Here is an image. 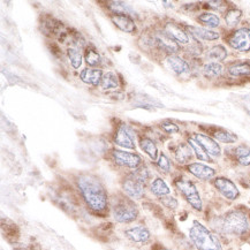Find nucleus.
<instances>
[{"mask_svg":"<svg viewBox=\"0 0 250 250\" xmlns=\"http://www.w3.org/2000/svg\"><path fill=\"white\" fill-rule=\"evenodd\" d=\"M213 136L214 139L219 141V142H223V143H234L236 142V136L233 135V134H230L229 131H226L224 129H217L213 131Z\"/></svg>","mask_w":250,"mask_h":250,"instance_id":"nucleus-34","label":"nucleus"},{"mask_svg":"<svg viewBox=\"0 0 250 250\" xmlns=\"http://www.w3.org/2000/svg\"><path fill=\"white\" fill-rule=\"evenodd\" d=\"M188 143L198 159L203 160V162H211V157L208 155V152L203 149V146H202L194 137H189Z\"/></svg>","mask_w":250,"mask_h":250,"instance_id":"nucleus-25","label":"nucleus"},{"mask_svg":"<svg viewBox=\"0 0 250 250\" xmlns=\"http://www.w3.org/2000/svg\"><path fill=\"white\" fill-rule=\"evenodd\" d=\"M175 186L178 187L179 190H180V193L182 194V196L185 197V200L187 201L195 210H202V208H203L202 198L200 196V193H198L196 186H195L193 182L186 180V179H179V180L175 181Z\"/></svg>","mask_w":250,"mask_h":250,"instance_id":"nucleus-5","label":"nucleus"},{"mask_svg":"<svg viewBox=\"0 0 250 250\" xmlns=\"http://www.w3.org/2000/svg\"><path fill=\"white\" fill-rule=\"evenodd\" d=\"M139 216V209L133 201L121 197L113 205V217L118 223L128 224L134 222Z\"/></svg>","mask_w":250,"mask_h":250,"instance_id":"nucleus-4","label":"nucleus"},{"mask_svg":"<svg viewBox=\"0 0 250 250\" xmlns=\"http://www.w3.org/2000/svg\"><path fill=\"white\" fill-rule=\"evenodd\" d=\"M166 63H167L168 68L172 70L173 73L178 75H182L188 73L190 70V67H189L188 62L186 60L182 59V58L178 56H168L167 59H166Z\"/></svg>","mask_w":250,"mask_h":250,"instance_id":"nucleus-16","label":"nucleus"},{"mask_svg":"<svg viewBox=\"0 0 250 250\" xmlns=\"http://www.w3.org/2000/svg\"><path fill=\"white\" fill-rule=\"evenodd\" d=\"M235 157L238 162L243 166H250V148L240 146L235 149Z\"/></svg>","mask_w":250,"mask_h":250,"instance_id":"nucleus-30","label":"nucleus"},{"mask_svg":"<svg viewBox=\"0 0 250 250\" xmlns=\"http://www.w3.org/2000/svg\"><path fill=\"white\" fill-rule=\"evenodd\" d=\"M153 41H155V44L160 50L165 51L166 53H169L171 56H173V53H176L180 50L179 44L174 40H172L171 37H168L165 33H159L153 36Z\"/></svg>","mask_w":250,"mask_h":250,"instance_id":"nucleus-11","label":"nucleus"},{"mask_svg":"<svg viewBox=\"0 0 250 250\" xmlns=\"http://www.w3.org/2000/svg\"><path fill=\"white\" fill-rule=\"evenodd\" d=\"M220 229L229 235L243 236L250 229L249 218L241 210L229 211L220 220Z\"/></svg>","mask_w":250,"mask_h":250,"instance_id":"nucleus-3","label":"nucleus"},{"mask_svg":"<svg viewBox=\"0 0 250 250\" xmlns=\"http://www.w3.org/2000/svg\"><path fill=\"white\" fill-rule=\"evenodd\" d=\"M188 171L194 176H196L197 179H200V180H211L216 175V171L213 168H211L204 164H201V163L189 164Z\"/></svg>","mask_w":250,"mask_h":250,"instance_id":"nucleus-14","label":"nucleus"},{"mask_svg":"<svg viewBox=\"0 0 250 250\" xmlns=\"http://www.w3.org/2000/svg\"><path fill=\"white\" fill-rule=\"evenodd\" d=\"M76 184L83 200L94 212L99 214L106 212L108 208L107 193L98 178L92 174H81Z\"/></svg>","mask_w":250,"mask_h":250,"instance_id":"nucleus-1","label":"nucleus"},{"mask_svg":"<svg viewBox=\"0 0 250 250\" xmlns=\"http://www.w3.org/2000/svg\"><path fill=\"white\" fill-rule=\"evenodd\" d=\"M102 88L104 90H110V89H117L119 86V80H118V76L113 72H107L103 75Z\"/></svg>","mask_w":250,"mask_h":250,"instance_id":"nucleus-24","label":"nucleus"},{"mask_svg":"<svg viewBox=\"0 0 250 250\" xmlns=\"http://www.w3.org/2000/svg\"><path fill=\"white\" fill-rule=\"evenodd\" d=\"M84 58H85L86 63L91 67H96V66L101 65V62H102L101 54H99L97 51L94 49V47H88V49H86Z\"/></svg>","mask_w":250,"mask_h":250,"instance_id":"nucleus-32","label":"nucleus"},{"mask_svg":"<svg viewBox=\"0 0 250 250\" xmlns=\"http://www.w3.org/2000/svg\"><path fill=\"white\" fill-rule=\"evenodd\" d=\"M189 238L197 250H223L219 239L197 220H194L189 229Z\"/></svg>","mask_w":250,"mask_h":250,"instance_id":"nucleus-2","label":"nucleus"},{"mask_svg":"<svg viewBox=\"0 0 250 250\" xmlns=\"http://www.w3.org/2000/svg\"><path fill=\"white\" fill-rule=\"evenodd\" d=\"M123 189L125 193L133 200H141L144 196V185L131 178L130 175L123 182Z\"/></svg>","mask_w":250,"mask_h":250,"instance_id":"nucleus-10","label":"nucleus"},{"mask_svg":"<svg viewBox=\"0 0 250 250\" xmlns=\"http://www.w3.org/2000/svg\"><path fill=\"white\" fill-rule=\"evenodd\" d=\"M194 139L203 146V149L208 152L209 156L219 157L222 155V149H220L219 144H218L212 137L204 135V134H195Z\"/></svg>","mask_w":250,"mask_h":250,"instance_id":"nucleus-12","label":"nucleus"},{"mask_svg":"<svg viewBox=\"0 0 250 250\" xmlns=\"http://www.w3.org/2000/svg\"><path fill=\"white\" fill-rule=\"evenodd\" d=\"M198 21L209 28H217L220 24L219 18L213 13H202L198 17Z\"/></svg>","mask_w":250,"mask_h":250,"instance_id":"nucleus-29","label":"nucleus"},{"mask_svg":"<svg viewBox=\"0 0 250 250\" xmlns=\"http://www.w3.org/2000/svg\"><path fill=\"white\" fill-rule=\"evenodd\" d=\"M125 235L130 241L139 243V245H144V243L149 242L150 238H151V234H150L149 229L144 226H136L128 229L125 230Z\"/></svg>","mask_w":250,"mask_h":250,"instance_id":"nucleus-13","label":"nucleus"},{"mask_svg":"<svg viewBox=\"0 0 250 250\" xmlns=\"http://www.w3.org/2000/svg\"><path fill=\"white\" fill-rule=\"evenodd\" d=\"M229 44L234 50L240 52L250 51V28H241L230 35Z\"/></svg>","mask_w":250,"mask_h":250,"instance_id":"nucleus-6","label":"nucleus"},{"mask_svg":"<svg viewBox=\"0 0 250 250\" xmlns=\"http://www.w3.org/2000/svg\"><path fill=\"white\" fill-rule=\"evenodd\" d=\"M187 29L190 31V34L193 35V37H196L198 40L216 41L219 38V34L216 33V31L209 30V29H204L201 27H191V25H188Z\"/></svg>","mask_w":250,"mask_h":250,"instance_id":"nucleus-19","label":"nucleus"},{"mask_svg":"<svg viewBox=\"0 0 250 250\" xmlns=\"http://www.w3.org/2000/svg\"><path fill=\"white\" fill-rule=\"evenodd\" d=\"M108 7L112 12H114V14L118 15H127V17H135V11L131 8L126 2L123 1H110L108 2Z\"/></svg>","mask_w":250,"mask_h":250,"instance_id":"nucleus-21","label":"nucleus"},{"mask_svg":"<svg viewBox=\"0 0 250 250\" xmlns=\"http://www.w3.org/2000/svg\"><path fill=\"white\" fill-rule=\"evenodd\" d=\"M114 142L117 146H123L125 149H135L134 133L127 125H121L118 127L114 134Z\"/></svg>","mask_w":250,"mask_h":250,"instance_id":"nucleus-9","label":"nucleus"},{"mask_svg":"<svg viewBox=\"0 0 250 250\" xmlns=\"http://www.w3.org/2000/svg\"><path fill=\"white\" fill-rule=\"evenodd\" d=\"M103 72L99 68H85L82 70L81 74H80V79L82 82L86 83V84L97 86L102 83L103 79Z\"/></svg>","mask_w":250,"mask_h":250,"instance_id":"nucleus-17","label":"nucleus"},{"mask_svg":"<svg viewBox=\"0 0 250 250\" xmlns=\"http://www.w3.org/2000/svg\"><path fill=\"white\" fill-rule=\"evenodd\" d=\"M111 20L118 28L120 29V30L125 31V33L134 34L136 31L135 22L133 21V19L130 17H127V15L114 14L113 17L111 18Z\"/></svg>","mask_w":250,"mask_h":250,"instance_id":"nucleus-18","label":"nucleus"},{"mask_svg":"<svg viewBox=\"0 0 250 250\" xmlns=\"http://www.w3.org/2000/svg\"><path fill=\"white\" fill-rule=\"evenodd\" d=\"M175 159L178 160L180 164H188L193 158V149L190 148L189 144L181 143L176 146L175 149Z\"/></svg>","mask_w":250,"mask_h":250,"instance_id":"nucleus-20","label":"nucleus"},{"mask_svg":"<svg viewBox=\"0 0 250 250\" xmlns=\"http://www.w3.org/2000/svg\"><path fill=\"white\" fill-rule=\"evenodd\" d=\"M229 73L232 76H250V62L232 63L229 67Z\"/></svg>","mask_w":250,"mask_h":250,"instance_id":"nucleus-23","label":"nucleus"},{"mask_svg":"<svg viewBox=\"0 0 250 250\" xmlns=\"http://www.w3.org/2000/svg\"><path fill=\"white\" fill-rule=\"evenodd\" d=\"M162 128L166 131V133H168V134H174V133H178V131H179L178 125H175L174 123H171V121H165V123H163Z\"/></svg>","mask_w":250,"mask_h":250,"instance_id":"nucleus-38","label":"nucleus"},{"mask_svg":"<svg viewBox=\"0 0 250 250\" xmlns=\"http://www.w3.org/2000/svg\"><path fill=\"white\" fill-rule=\"evenodd\" d=\"M242 12L238 8H230L227 11L225 15V21L229 27H235L241 20Z\"/></svg>","mask_w":250,"mask_h":250,"instance_id":"nucleus-33","label":"nucleus"},{"mask_svg":"<svg viewBox=\"0 0 250 250\" xmlns=\"http://www.w3.org/2000/svg\"><path fill=\"white\" fill-rule=\"evenodd\" d=\"M130 176L135 180L142 182L143 185H146V182L150 179V171L146 166H140L139 168H136L135 171L131 173Z\"/></svg>","mask_w":250,"mask_h":250,"instance_id":"nucleus-35","label":"nucleus"},{"mask_svg":"<svg viewBox=\"0 0 250 250\" xmlns=\"http://www.w3.org/2000/svg\"><path fill=\"white\" fill-rule=\"evenodd\" d=\"M67 56H68L70 65H72L73 68L79 69L80 67H81L82 54L76 47H68V50H67Z\"/></svg>","mask_w":250,"mask_h":250,"instance_id":"nucleus-31","label":"nucleus"},{"mask_svg":"<svg viewBox=\"0 0 250 250\" xmlns=\"http://www.w3.org/2000/svg\"><path fill=\"white\" fill-rule=\"evenodd\" d=\"M214 187L217 188V190L219 191L223 196H225L227 200L229 201H235L236 198L240 196V191L238 187L233 184V181H230L227 178H217L213 181Z\"/></svg>","mask_w":250,"mask_h":250,"instance_id":"nucleus-8","label":"nucleus"},{"mask_svg":"<svg viewBox=\"0 0 250 250\" xmlns=\"http://www.w3.org/2000/svg\"><path fill=\"white\" fill-rule=\"evenodd\" d=\"M150 190H151V193L153 195H156V196L158 197L167 196V195H169V191H171L169 190L168 186L166 185V182L160 178H156L155 180L151 182V185H150Z\"/></svg>","mask_w":250,"mask_h":250,"instance_id":"nucleus-22","label":"nucleus"},{"mask_svg":"<svg viewBox=\"0 0 250 250\" xmlns=\"http://www.w3.org/2000/svg\"><path fill=\"white\" fill-rule=\"evenodd\" d=\"M223 66L219 62H208L203 67V74L208 79H214L222 75Z\"/></svg>","mask_w":250,"mask_h":250,"instance_id":"nucleus-27","label":"nucleus"},{"mask_svg":"<svg viewBox=\"0 0 250 250\" xmlns=\"http://www.w3.org/2000/svg\"><path fill=\"white\" fill-rule=\"evenodd\" d=\"M160 202H162L164 207H166L167 209H171V210H175L179 205L178 201H176L173 196H169V195H167V196H164V197H160Z\"/></svg>","mask_w":250,"mask_h":250,"instance_id":"nucleus-37","label":"nucleus"},{"mask_svg":"<svg viewBox=\"0 0 250 250\" xmlns=\"http://www.w3.org/2000/svg\"><path fill=\"white\" fill-rule=\"evenodd\" d=\"M159 250H168V249H164V248H162V249H159Z\"/></svg>","mask_w":250,"mask_h":250,"instance_id":"nucleus-39","label":"nucleus"},{"mask_svg":"<svg viewBox=\"0 0 250 250\" xmlns=\"http://www.w3.org/2000/svg\"><path fill=\"white\" fill-rule=\"evenodd\" d=\"M141 148L144 152L148 155L150 158L156 160L157 157H158V149H157L155 142L152 140L148 139V137H144V139L141 140Z\"/></svg>","mask_w":250,"mask_h":250,"instance_id":"nucleus-26","label":"nucleus"},{"mask_svg":"<svg viewBox=\"0 0 250 250\" xmlns=\"http://www.w3.org/2000/svg\"><path fill=\"white\" fill-rule=\"evenodd\" d=\"M112 157H113L114 162L117 163L118 165L125 166V167L128 168H139L141 166V163H142V159H141V157L139 155L131 152L121 151V150H113Z\"/></svg>","mask_w":250,"mask_h":250,"instance_id":"nucleus-7","label":"nucleus"},{"mask_svg":"<svg viewBox=\"0 0 250 250\" xmlns=\"http://www.w3.org/2000/svg\"><path fill=\"white\" fill-rule=\"evenodd\" d=\"M208 58L216 62H224L227 58V51L223 45L212 46L208 51Z\"/></svg>","mask_w":250,"mask_h":250,"instance_id":"nucleus-28","label":"nucleus"},{"mask_svg":"<svg viewBox=\"0 0 250 250\" xmlns=\"http://www.w3.org/2000/svg\"><path fill=\"white\" fill-rule=\"evenodd\" d=\"M157 165H158V167L162 169L163 172L165 173L171 172V163H169L168 158L164 155V153H160L159 158L157 160Z\"/></svg>","mask_w":250,"mask_h":250,"instance_id":"nucleus-36","label":"nucleus"},{"mask_svg":"<svg viewBox=\"0 0 250 250\" xmlns=\"http://www.w3.org/2000/svg\"><path fill=\"white\" fill-rule=\"evenodd\" d=\"M164 33L167 35L168 37H171L172 40H174L176 43H181V44L189 43V37L187 33H186L181 27H179L178 24L171 23V22L166 23L164 27Z\"/></svg>","mask_w":250,"mask_h":250,"instance_id":"nucleus-15","label":"nucleus"}]
</instances>
